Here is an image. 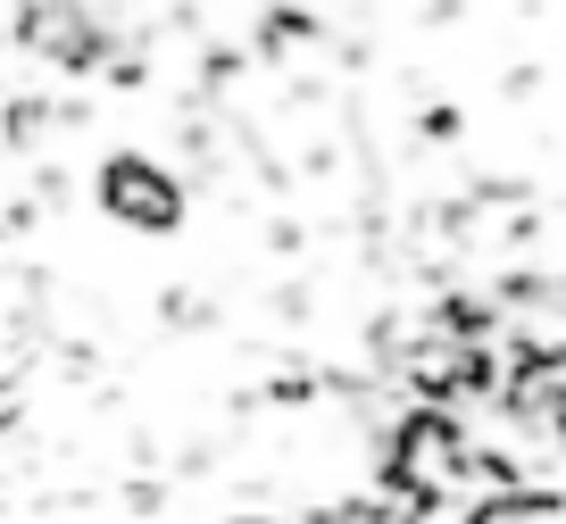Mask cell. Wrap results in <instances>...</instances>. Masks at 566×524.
Here are the masks:
<instances>
[{"label": "cell", "instance_id": "obj_1", "mask_svg": "<svg viewBox=\"0 0 566 524\" xmlns=\"http://www.w3.org/2000/svg\"><path fill=\"white\" fill-rule=\"evenodd\" d=\"M475 441H467V425L450 417V408H408L400 425H391V483H400L408 507L424 500H450V491L475 474Z\"/></svg>", "mask_w": 566, "mask_h": 524}, {"label": "cell", "instance_id": "obj_2", "mask_svg": "<svg viewBox=\"0 0 566 524\" xmlns=\"http://www.w3.org/2000/svg\"><path fill=\"white\" fill-rule=\"evenodd\" d=\"M101 209L117 217V226H142V233H167L184 226V184L159 167V158H142V150H117L101 167Z\"/></svg>", "mask_w": 566, "mask_h": 524}, {"label": "cell", "instance_id": "obj_3", "mask_svg": "<svg viewBox=\"0 0 566 524\" xmlns=\"http://www.w3.org/2000/svg\"><path fill=\"white\" fill-rule=\"evenodd\" d=\"M509 408L525 425H542V433H566V349H558V358H516Z\"/></svg>", "mask_w": 566, "mask_h": 524}]
</instances>
